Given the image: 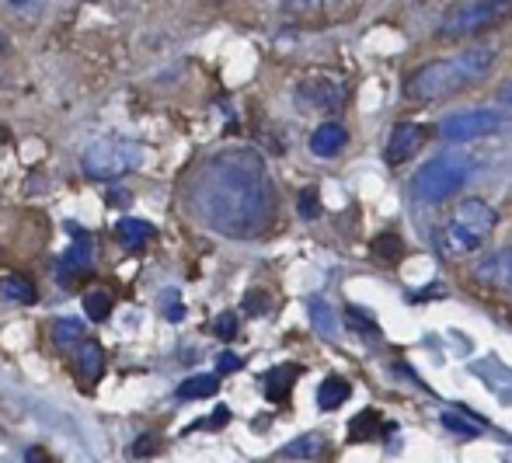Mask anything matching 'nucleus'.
<instances>
[{
  "label": "nucleus",
  "mask_w": 512,
  "mask_h": 463,
  "mask_svg": "<svg viewBox=\"0 0 512 463\" xmlns=\"http://www.w3.org/2000/svg\"><path fill=\"white\" fill-rule=\"evenodd\" d=\"M192 209L223 237L262 234L276 216V188L265 157L251 147H227L213 154L192 182Z\"/></svg>",
  "instance_id": "nucleus-1"
},
{
  "label": "nucleus",
  "mask_w": 512,
  "mask_h": 463,
  "mask_svg": "<svg viewBox=\"0 0 512 463\" xmlns=\"http://www.w3.org/2000/svg\"><path fill=\"white\" fill-rule=\"evenodd\" d=\"M499 49L495 46H471L464 53L450 56V60H432L425 67L411 70L405 81L408 101H446L453 94L467 91L471 84L485 81L495 70Z\"/></svg>",
  "instance_id": "nucleus-2"
},
{
  "label": "nucleus",
  "mask_w": 512,
  "mask_h": 463,
  "mask_svg": "<svg viewBox=\"0 0 512 463\" xmlns=\"http://www.w3.org/2000/svg\"><path fill=\"white\" fill-rule=\"evenodd\" d=\"M512 21V0H471V4H460L439 21L436 35L443 42H464L478 39L485 32L509 25Z\"/></svg>",
  "instance_id": "nucleus-3"
},
{
  "label": "nucleus",
  "mask_w": 512,
  "mask_h": 463,
  "mask_svg": "<svg viewBox=\"0 0 512 463\" xmlns=\"http://www.w3.org/2000/svg\"><path fill=\"white\" fill-rule=\"evenodd\" d=\"M471 178V161L457 154H443L425 161L422 168L411 178V192H415L418 202H429V206H439V202L453 199L460 188Z\"/></svg>",
  "instance_id": "nucleus-4"
},
{
  "label": "nucleus",
  "mask_w": 512,
  "mask_h": 463,
  "mask_svg": "<svg viewBox=\"0 0 512 463\" xmlns=\"http://www.w3.org/2000/svg\"><path fill=\"white\" fill-rule=\"evenodd\" d=\"M140 161H143L140 143L122 140V136H105V140L91 143L88 154H84V175L95 178V182H112V178L140 168Z\"/></svg>",
  "instance_id": "nucleus-5"
},
{
  "label": "nucleus",
  "mask_w": 512,
  "mask_h": 463,
  "mask_svg": "<svg viewBox=\"0 0 512 463\" xmlns=\"http://www.w3.org/2000/svg\"><path fill=\"white\" fill-rule=\"evenodd\" d=\"M506 126L499 112L492 108H467V112H457V115H446L439 122V136L450 143H471V140H481V136H492Z\"/></svg>",
  "instance_id": "nucleus-6"
},
{
  "label": "nucleus",
  "mask_w": 512,
  "mask_h": 463,
  "mask_svg": "<svg viewBox=\"0 0 512 463\" xmlns=\"http://www.w3.org/2000/svg\"><path fill=\"white\" fill-rule=\"evenodd\" d=\"M293 98L304 112H335L345 101V81L331 74H310L297 84Z\"/></svg>",
  "instance_id": "nucleus-7"
},
{
  "label": "nucleus",
  "mask_w": 512,
  "mask_h": 463,
  "mask_svg": "<svg viewBox=\"0 0 512 463\" xmlns=\"http://www.w3.org/2000/svg\"><path fill=\"white\" fill-rule=\"evenodd\" d=\"M422 140H425L422 122H398V126L391 129V140H387V147H384V161L387 164L411 161V157L418 154V147H422Z\"/></svg>",
  "instance_id": "nucleus-8"
},
{
  "label": "nucleus",
  "mask_w": 512,
  "mask_h": 463,
  "mask_svg": "<svg viewBox=\"0 0 512 463\" xmlns=\"http://www.w3.org/2000/svg\"><path fill=\"white\" fill-rule=\"evenodd\" d=\"M453 223H460L464 230H471L474 237H481V241H485V237L499 227V213H495L485 199H464L457 206V220H453Z\"/></svg>",
  "instance_id": "nucleus-9"
},
{
  "label": "nucleus",
  "mask_w": 512,
  "mask_h": 463,
  "mask_svg": "<svg viewBox=\"0 0 512 463\" xmlns=\"http://www.w3.org/2000/svg\"><path fill=\"white\" fill-rule=\"evenodd\" d=\"M474 279L481 286H495V289H509L512 293V248H502L495 255L481 258L478 269H474Z\"/></svg>",
  "instance_id": "nucleus-10"
},
{
  "label": "nucleus",
  "mask_w": 512,
  "mask_h": 463,
  "mask_svg": "<svg viewBox=\"0 0 512 463\" xmlns=\"http://www.w3.org/2000/svg\"><path fill=\"white\" fill-rule=\"evenodd\" d=\"M345 143H349V129H345L342 122H321V126L314 129V136H310V154L335 157L345 150Z\"/></svg>",
  "instance_id": "nucleus-11"
},
{
  "label": "nucleus",
  "mask_w": 512,
  "mask_h": 463,
  "mask_svg": "<svg viewBox=\"0 0 512 463\" xmlns=\"http://www.w3.org/2000/svg\"><path fill=\"white\" fill-rule=\"evenodd\" d=\"M154 223L147 220H136V216H126V220L115 223V237H119L126 248H143L147 241H154Z\"/></svg>",
  "instance_id": "nucleus-12"
},
{
  "label": "nucleus",
  "mask_w": 512,
  "mask_h": 463,
  "mask_svg": "<svg viewBox=\"0 0 512 463\" xmlns=\"http://www.w3.org/2000/svg\"><path fill=\"white\" fill-rule=\"evenodd\" d=\"M77 373L84 376L88 383H95L98 376L105 373V352L98 342H84L81 352H77Z\"/></svg>",
  "instance_id": "nucleus-13"
},
{
  "label": "nucleus",
  "mask_w": 512,
  "mask_h": 463,
  "mask_svg": "<svg viewBox=\"0 0 512 463\" xmlns=\"http://www.w3.org/2000/svg\"><path fill=\"white\" fill-rule=\"evenodd\" d=\"M310 321H314V331L321 338H338V314L331 310V303L328 300H321V296H314L310 300Z\"/></svg>",
  "instance_id": "nucleus-14"
},
{
  "label": "nucleus",
  "mask_w": 512,
  "mask_h": 463,
  "mask_svg": "<svg viewBox=\"0 0 512 463\" xmlns=\"http://www.w3.org/2000/svg\"><path fill=\"white\" fill-rule=\"evenodd\" d=\"M297 376H300V366H276V370L265 373V394H269V401H286V394H290Z\"/></svg>",
  "instance_id": "nucleus-15"
},
{
  "label": "nucleus",
  "mask_w": 512,
  "mask_h": 463,
  "mask_svg": "<svg viewBox=\"0 0 512 463\" xmlns=\"http://www.w3.org/2000/svg\"><path fill=\"white\" fill-rule=\"evenodd\" d=\"M349 394H352V387L342 380V376H328V380L317 387V404H321L324 411H335L349 401Z\"/></svg>",
  "instance_id": "nucleus-16"
},
{
  "label": "nucleus",
  "mask_w": 512,
  "mask_h": 463,
  "mask_svg": "<svg viewBox=\"0 0 512 463\" xmlns=\"http://www.w3.org/2000/svg\"><path fill=\"white\" fill-rule=\"evenodd\" d=\"M0 296H4V300H14V303H35L39 300V289H35V282L25 276H7L0 282Z\"/></svg>",
  "instance_id": "nucleus-17"
},
{
  "label": "nucleus",
  "mask_w": 512,
  "mask_h": 463,
  "mask_svg": "<svg viewBox=\"0 0 512 463\" xmlns=\"http://www.w3.org/2000/svg\"><path fill=\"white\" fill-rule=\"evenodd\" d=\"M216 387H220L216 376H192V380H185L182 387L175 390V397L178 401H199V397H213Z\"/></svg>",
  "instance_id": "nucleus-18"
},
{
  "label": "nucleus",
  "mask_w": 512,
  "mask_h": 463,
  "mask_svg": "<svg viewBox=\"0 0 512 463\" xmlns=\"http://www.w3.org/2000/svg\"><path fill=\"white\" fill-rule=\"evenodd\" d=\"M446 244H450L453 255H474V251L481 248V237H474L471 230H464L460 223H450V230H446Z\"/></svg>",
  "instance_id": "nucleus-19"
},
{
  "label": "nucleus",
  "mask_w": 512,
  "mask_h": 463,
  "mask_svg": "<svg viewBox=\"0 0 512 463\" xmlns=\"http://www.w3.org/2000/svg\"><path fill=\"white\" fill-rule=\"evenodd\" d=\"M321 450H324V439L317 436V432H307V436L293 439V443L286 446L283 457H286V460H314Z\"/></svg>",
  "instance_id": "nucleus-20"
},
{
  "label": "nucleus",
  "mask_w": 512,
  "mask_h": 463,
  "mask_svg": "<svg viewBox=\"0 0 512 463\" xmlns=\"http://www.w3.org/2000/svg\"><path fill=\"white\" fill-rule=\"evenodd\" d=\"M377 425H380V411H373V408L359 411L349 425V443H366V439L377 432Z\"/></svg>",
  "instance_id": "nucleus-21"
},
{
  "label": "nucleus",
  "mask_w": 512,
  "mask_h": 463,
  "mask_svg": "<svg viewBox=\"0 0 512 463\" xmlns=\"http://www.w3.org/2000/svg\"><path fill=\"white\" fill-rule=\"evenodd\" d=\"M77 234H81V230H77ZM70 269H77V272H88L91 269V241L84 234H81V241H77L74 248L67 251V258H63V272H70Z\"/></svg>",
  "instance_id": "nucleus-22"
},
{
  "label": "nucleus",
  "mask_w": 512,
  "mask_h": 463,
  "mask_svg": "<svg viewBox=\"0 0 512 463\" xmlns=\"http://www.w3.org/2000/svg\"><path fill=\"white\" fill-rule=\"evenodd\" d=\"M345 324H349L356 335H363V338H380V324L373 321L366 310H359V307H349L345 310Z\"/></svg>",
  "instance_id": "nucleus-23"
},
{
  "label": "nucleus",
  "mask_w": 512,
  "mask_h": 463,
  "mask_svg": "<svg viewBox=\"0 0 512 463\" xmlns=\"http://www.w3.org/2000/svg\"><path fill=\"white\" fill-rule=\"evenodd\" d=\"M443 429H450L453 436H460V439L481 436V425L478 422H467L464 415H453V411H446V415H443Z\"/></svg>",
  "instance_id": "nucleus-24"
},
{
  "label": "nucleus",
  "mask_w": 512,
  "mask_h": 463,
  "mask_svg": "<svg viewBox=\"0 0 512 463\" xmlns=\"http://www.w3.org/2000/svg\"><path fill=\"white\" fill-rule=\"evenodd\" d=\"M84 310H88L91 321H105V317L112 314V296H108L105 289H95V293H88V300H84Z\"/></svg>",
  "instance_id": "nucleus-25"
},
{
  "label": "nucleus",
  "mask_w": 512,
  "mask_h": 463,
  "mask_svg": "<svg viewBox=\"0 0 512 463\" xmlns=\"http://www.w3.org/2000/svg\"><path fill=\"white\" fill-rule=\"evenodd\" d=\"M84 335V324L81 321H56V331H53V338L60 345H70V342H77V338Z\"/></svg>",
  "instance_id": "nucleus-26"
},
{
  "label": "nucleus",
  "mask_w": 512,
  "mask_h": 463,
  "mask_svg": "<svg viewBox=\"0 0 512 463\" xmlns=\"http://www.w3.org/2000/svg\"><path fill=\"white\" fill-rule=\"evenodd\" d=\"M373 251H377L380 258H398L401 255V237L398 234H380L377 241H373Z\"/></svg>",
  "instance_id": "nucleus-27"
},
{
  "label": "nucleus",
  "mask_w": 512,
  "mask_h": 463,
  "mask_svg": "<svg viewBox=\"0 0 512 463\" xmlns=\"http://www.w3.org/2000/svg\"><path fill=\"white\" fill-rule=\"evenodd\" d=\"M213 335L216 338H223V342H230V338L237 335V317L234 314H220L213 321Z\"/></svg>",
  "instance_id": "nucleus-28"
},
{
  "label": "nucleus",
  "mask_w": 512,
  "mask_h": 463,
  "mask_svg": "<svg viewBox=\"0 0 512 463\" xmlns=\"http://www.w3.org/2000/svg\"><path fill=\"white\" fill-rule=\"evenodd\" d=\"M324 0H286V11L300 14V18H310V14H321Z\"/></svg>",
  "instance_id": "nucleus-29"
},
{
  "label": "nucleus",
  "mask_w": 512,
  "mask_h": 463,
  "mask_svg": "<svg viewBox=\"0 0 512 463\" xmlns=\"http://www.w3.org/2000/svg\"><path fill=\"white\" fill-rule=\"evenodd\" d=\"M317 192L314 188H304V192H300V216H304V220H314L317 216Z\"/></svg>",
  "instance_id": "nucleus-30"
},
{
  "label": "nucleus",
  "mask_w": 512,
  "mask_h": 463,
  "mask_svg": "<svg viewBox=\"0 0 512 463\" xmlns=\"http://www.w3.org/2000/svg\"><path fill=\"white\" fill-rule=\"evenodd\" d=\"M164 314H168V321H182V317H185L182 300H178L175 289H168V293H164Z\"/></svg>",
  "instance_id": "nucleus-31"
},
{
  "label": "nucleus",
  "mask_w": 512,
  "mask_h": 463,
  "mask_svg": "<svg viewBox=\"0 0 512 463\" xmlns=\"http://www.w3.org/2000/svg\"><path fill=\"white\" fill-rule=\"evenodd\" d=\"M244 366L241 356H234V352H220L216 356V373H237Z\"/></svg>",
  "instance_id": "nucleus-32"
},
{
  "label": "nucleus",
  "mask_w": 512,
  "mask_h": 463,
  "mask_svg": "<svg viewBox=\"0 0 512 463\" xmlns=\"http://www.w3.org/2000/svg\"><path fill=\"white\" fill-rule=\"evenodd\" d=\"M150 453H157V439L154 436H143L140 443L133 446V457H150Z\"/></svg>",
  "instance_id": "nucleus-33"
},
{
  "label": "nucleus",
  "mask_w": 512,
  "mask_h": 463,
  "mask_svg": "<svg viewBox=\"0 0 512 463\" xmlns=\"http://www.w3.org/2000/svg\"><path fill=\"white\" fill-rule=\"evenodd\" d=\"M227 422H230V408H216L213 418L206 422V429H220V425H227Z\"/></svg>",
  "instance_id": "nucleus-34"
},
{
  "label": "nucleus",
  "mask_w": 512,
  "mask_h": 463,
  "mask_svg": "<svg viewBox=\"0 0 512 463\" xmlns=\"http://www.w3.org/2000/svg\"><path fill=\"white\" fill-rule=\"evenodd\" d=\"M265 293H248V300H244V303H248V310H251V314H265Z\"/></svg>",
  "instance_id": "nucleus-35"
},
{
  "label": "nucleus",
  "mask_w": 512,
  "mask_h": 463,
  "mask_svg": "<svg viewBox=\"0 0 512 463\" xmlns=\"http://www.w3.org/2000/svg\"><path fill=\"white\" fill-rule=\"evenodd\" d=\"M7 4H11L14 11H35V7H39L42 0H7Z\"/></svg>",
  "instance_id": "nucleus-36"
},
{
  "label": "nucleus",
  "mask_w": 512,
  "mask_h": 463,
  "mask_svg": "<svg viewBox=\"0 0 512 463\" xmlns=\"http://www.w3.org/2000/svg\"><path fill=\"white\" fill-rule=\"evenodd\" d=\"M25 460H28V463H49V457H46V453H42V450H35V446H32V450L25 453Z\"/></svg>",
  "instance_id": "nucleus-37"
},
{
  "label": "nucleus",
  "mask_w": 512,
  "mask_h": 463,
  "mask_svg": "<svg viewBox=\"0 0 512 463\" xmlns=\"http://www.w3.org/2000/svg\"><path fill=\"white\" fill-rule=\"evenodd\" d=\"M499 98H502V101H512V88H506V91H502Z\"/></svg>",
  "instance_id": "nucleus-38"
}]
</instances>
